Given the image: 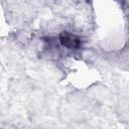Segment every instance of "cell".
<instances>
[{"mask_svg":"<svg viewBox=\"0 0 129 129\" xmlns=\"http://www.w3.org/2000/svg\"><path fill=\"white\" fill-rule=\"evenodd\" d=\"M60 42L62 43V45L67 46V47H70V48L77 47L80 44L79 38H77L76 36L71 35V34H69L67 32H64V33H62L60 35Z\"/></svg>","mask_w":129,"mask_h":129,"instance_id":"cell-1","label":"cell"}]
</instances>
